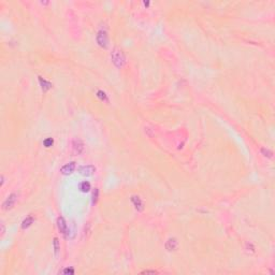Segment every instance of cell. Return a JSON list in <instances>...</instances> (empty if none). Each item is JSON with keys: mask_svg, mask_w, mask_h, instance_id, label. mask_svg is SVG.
I'll list each match as a JSON object with an SVG mask.
<instances>
[{"mask_svg": "<svg viewBox=\"0 0 275 275\" xmlns=\"http://www.w3.org/2000/svg\"><path fill=\"white\" fill-rule=\"evenodd\" d=\"M111 59H112V62L114 64V66L119 69L123 68L124 65L126 64L125 54H124V52L122 50L117 49V47H115L112 51V53H111Z\"/></svg>", "mask_w": 275, "mask_h": 275, "instance_id": "cell-1", "label": "cell"}, {"mask_svg": "<svg viewBox=\"0 0 275 275\" xmlns=\"http://www.w3.org/2000/svg\"><path fill=\"white\" fill-rule=\"evenodd\" d=\"M74 170H75V162H69L67 163V165H65L64 167L60 169V173L62 174V175H69V174L73 173Z\"/></svg>", "mask_w": 275, "mask_h": 275, "instance_id": "cell-7", "label": "cell"}, {"mask_svg": "<svg viewBox=\"0 0 275 275\" xmlns=\"http://www.w3.org/2000/svg\"><path fill=\"white\" fill-rule=\"evenodd\" d=\"M131 202L134 203V207H136L139 212H142L144 209V203H143V201H142L140 197H138V196H132L131 197Z\"/></svg>", "mask_w": 275, "mask_h": 275, "instance_id": "cell-8", "label": "cell"}, {"mask_svg": "<svg viewBox=\"0 0 275 275\" xmlns=\"http://www.w3.org/2000/svg\"><path fill=\"white\" fill-rule=\"evenodd\" d=\"M96 39H97L98 44H99L101 47H104V49H106V47H108V45H109V37H108V34H106V31H104V30H100V31L97 34V37H96Z\"/></svg>", "mask_w": 275, "mask_h": 275, "instance_id": "cell-2", "label": "cell"}, {"mask_svg": "<svg viewBox=\"0 0 275 275\" xmlns=\"http://www.w3.org/2000/svg\"><path fill=\"white\" fill-rule=\"evenodd\" d=\"M90 183L87 182V181H84V182H82L80 185H78V189H80L82 193H88L89 190H90Z\"/></svg>", "mask_w": 275, "mask_h": 275, "instance_id": "cell-11", "label": "cell"}, {"mask_svg": "<svg viewBox=\"0 0 275 275\" xmlns=\"http://www.w3.org/2000/svg\"><path fill=\"white\" fill-rule=\"evenodd\" d=\"M97 97L99 98L101 101H106V102H109V98H108V95H106L104 91L102 90H98L97 91Z\"/></svg>", "mask_w": 275, "mask_h": 275, "instance_id": "cell-13", "label": "cell"}, {"mask_svg": "<svg viewBox=\"0 0 275 275\" xmlns=\"http://www.w3.org/2000/svg\"><path fill=\"white\" fill-rule=\"evenodd\" d=\"M54 143V140L52 139V138H46V139L43 141V145L45 146V147H51L52 145H53Z\"/></svg>", "mask_w": 275, "mask_h": 275, "instance_id": "cell-15", "label": "cell"}, {"mask_svg": "<svg viewBox=\"0 0 275 275\" xmlns=\"http://www.w3.org/2000/svg\"><path fill=\"white\" fill-rule=\"evenodd\" d=\"M57 227H58V229H59V231H60V233H62V234H64L65 237H67V235L69 234V232H68V225H67V222H66V220H65V218L64 217H58V219H57Z\"/></svg>", "mask_w": 275, "mask_h": 275, "instance_id": "cell-6", "label": "cell"}, {"mask_svg": "<svg viewBox=\"0 0 275 275\" xmlns=\"http://www.w3.org/2000/svg\"><path fill=\"white\" fill-rule=\"evenodd\" d=\"M96 168L91 165H82V167L78 168V172H80L81 175L83 176H90L95 173Z\"/></svg>", "mask_w": 275, "mask_h": 275, "instance_id": "cell-4", "label": "cell"}, {"mask_svg": "<svg viewBox=\"0 0 275 275\" xmlns=\"http://www.w3.org/2000/svg\"><path fill=\"white\" fill-rule=\"evenodd\" d=\"M148 273H152V274H156L157 272L156 271H144L142 272V274H148Z\"/></svg>", "mask_w": 275, "mask_h": 275, "instance_id": "cell-19", "label": "cell"}, {"mask_svg": "<svg viewBox=\"0 0 275 275\" xmlns=\"http://www.w3.org/2000/svg\"><path fill=\"white\" fill-rule=\"evenodd\" d=\"M34 217L32 216H28L27 218H25V219L23 220V222H22V229H26L28 228V227H30L32 225V222H34Z\"/></svg>", "mask_w": 275, "mask_h": 275, "instance_id": "cell-12", "label": "cell"}, {"mask_svg": "<svg viewBox=\"0 0 275 275\" xmlns=\"http://www.w3.org/2000/svg\"><path fill=\"white\" fill-rule=\"evenodd\" d=\"M165 248H167L169 252H171V250H175L176 248H177V241H176V239L172 237V239L168 240V241L165 242Z\"/></svg>", "mask_w": 275, "mask_h": 275, "instance_id": "cell-9", "label": "cell"}, {"mask_svg": "<svg viewBox=\"0 0 275 275\" xmlns=\"http://www.w3.org/2000/svg\"><path fill=\"white\" fill-rule=\"evenodd\" d=\"M72 152L74 155H81L84 152V144L81 140H73L72 142Z\"/></svg>", "mask_w": 275, "mask_h": 275, "instance_id": "cell-5", "label": "cell"}, {"mask_svg": "<svg viewBox=\"0 0 275 275\" xmlns=\"http://www.w3.org/2000/svg\"><path fill=\"white\" fill-rule=\"evenodd\" d=\"M261 153H262L265 157H269V158H271L272 155H273L272 154V152H270L269 149H265V148H262V149H261Z\"/></svg>", "mask_w": 275, "mask_h": 275, "instance_id": "cell-17", "label": "cell"}, {"mask_svg": "<svg viewBox=\"0 0 275 275\" xmlns=\"http://www.w3.org/2000/svg\"><path fill=\"white\" fill-rule=\"evenodd\" d=\"M17 200V196L16 193H11L10 196H9L8 198H6V200H4V202L2 203V209H6V211H8V209H11L13 206H14L15 202H16Z\"/></svg>", "mask_w": 275, "mask_h": 275, "instance_id": "cell-3", "label": "cell"}, {"mask_svg": "<svg viewBox=\"0 0 275 275\" xmlns=\"http://www.w3.org/2000/svg\"><path fill=\"white\" fill-rule=\"evenodd\" d=\"M39 82H40V85H41V88H42V90L44 91H47L50 88L52 87V84L49 82V81L44 80V78H42L41 76H39Z\"/></svg>", "mask_w": 275, "mask_h": 275, "instance_id": "cell-10", "label": "cell"}, {"mask_svg": "<svg viewBox=\"0 0 275 275\" xmlns=\"http://www.w3.org/2000/svg\"><path fill=\"white\" fill-rule=\"evenodd\" d=\"M98 196H99V189L95 188V190L93 193V204H96V202L98 200Z\"/></svg>", "mask_w": 275, "mask_h": 275, "instance_id": "cell-16", "label": "cell"}, {"mask_svg": "<svg viewBox=\"0 0 275 275\" xmlns=\"http://www.w3.org/2000/svg\"><path fill=\"white\" fill-rule=\"evenodd\" d=\"M53 245H54V252H55V255L57 256L58 255V252H59V242H58V239H54L53 241Z\"/></svg>", "mask_w": 275, "mask_h": 275, "instance_id": "cell-14", "label": "cell"}, {"mask_svg": "<svg viewBox=\"0 0 275 275\" xmlns=\"http://www.w3.org/2000/svg\"><path fill=\"white\" fill-rule=\"evenodd\" d=\"M62 273H64V274H74V270L67 268V269H65L64 271H62Z\"/></svg>", "mask_w": 275, "mask_h": 275, "instance_id": "cell-18", "label": "cell"}]
</instances>
